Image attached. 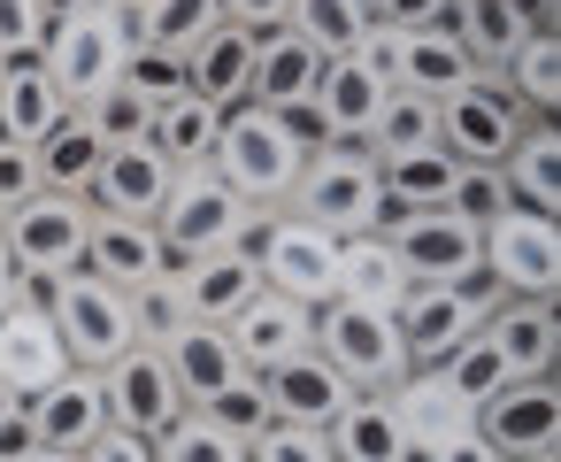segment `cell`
I'll use <instances>...</instances> for the list:
<instances>
[{"mask_svg": "<svg viewBox=\"0 0 561 462\" xmlns=\"http://www.w3.org/2000/svg\"><path fill=\"white\" fill-rule=\"evenodd\" d=\"M285 216L331 232V239H354V232H377L385 216V185H377V162L362 139H331L300 162L293 193H285Z\"/></svg>", "mask_w": 561, "mask_h": 462, "instance_id": "6da1fadb", "label": "cell"}, {"mask_svg": "<svg viewBox=\"0 0 561 462\" xmlns=\"http://www.w3.org/2000/svg\"><path fill=\"white\" fill-rule=\"evenodd\" d=\"M300 162H308V147L285 132V116H277V109H254V101L224 116L216 155H208V170H216L247 209H285V193H293Z\"/></svg>", "mask_w": 561, "mask_h": 462, "instance_id": "7a4b0ae2", "label": "cell"}, {"mask_svg": "<svg viewBox=\"0 0 561 462\" xmlns=\"http://www.w3.org/2000/svg\"><path fill=\"white\" fill-rule=\"evenodd\" d=\"M139 55V9L131 0H101L93 16H62L55 32H47V78L62 86V101L70 109H85L93 93H108L116 78H124V63Z\"/></svg>", "mask_w": 561, "mask_h": 462, "instance_id": "3957f363", "label": "cell"}, {"mask_svg": "<svg viewBox=\"0 0 561 462\" xmlns=\"http://www.w3.org/2000/svg\"><path fill=\"white\" fill-rule=\"evenodd\" d=\"M85 239H93V201H78V193H47L39 185L24 209L0 216V255H9V270L32 293L70 278V270H85Z\"/></svg>", "mask_w": 561, "mask_h": 462, "instance_id": "277c9868", "label": "cell"}, {"mask_svg": "<svg viewBox=\"0 0 561 462\" xmlns=\"http://www.w3.org/2000/svg\"><path fill=\"white\" fill-rule=\"evenodd\" d=\"M39 301H47L55 331H62L70 370H108L124 347H139V301L116 293V285L93 278V270H70V278L39 285Z\"/></svg>", "mask_w": 561, "mask_h": 462, "instance_id": "5b68a950", "label": "cell"}, {"mask_svg": "<svg viewBox=\"0 0 561 462\" xmlns=\"http://www.w3.org/2000/svg\"><path fill=\"white\" fill-rule=\"evenodd\" d=\"M262 209H247L216 170H178L162 216H154V239L170 247V262H193V255H224V247H247Z\"/></svg>", "mask_w": 561, "mask_h": 462, "instance_id": "8992f818", "label": "cell"}, {"mask_svg": "<svg viewBox=\"0 0 561 462\" xmlns=\"http://www.w3.org/2000/svg\"><path fill=\"white\" fill-rule=\"evenodd\" d=\"M507 293L477 270V278H461V285H415L400 308H392V324H400V354H408V370H438L492 308H500Z\"/></svg>", "mask_w": 561, "mask_h": 462, "instance_id": "52a82bcc", "label": "cell"}, {"mask_svg": "<svg viewBox=\"0 0 561 462\" xmlns=\"http://www.w3.org/2000/svg\"><path fill=\"white\" fill-rule=\"evenodd\" d=\"M316 354L354 385V393H392L408 378V354H400V324L385 308H362V301H323L316 308Z\"/></svg>", "mask_w": 561, "mask_h": 462, "instance_id": "ba28073f", "label": "cell"}, {"mask_svg": "<svg viewBox=\"0 0 561 462\" xmlns=\"http://www.w3.org/2000/svg\"><path fill=\"white\" fill-rule=\"evenodd\" d=\"M247 255H254V270H262L270 293L308 301V308L331 301V270H339V239L331 232H316V224H300L285 209H262L254 232H247Z\"/></svg>", "mask_w": 561, "mask_h": 462, "instance_id": "9c48e42d", "label": "cell"}, {"mask_svg": "<svg viewBox=\"0 0 561 462\" xmlns=\"http://www.w3.org/2000/svg\"><path fill=\"white\" fill-rule=\"evenodd\" d=\"M477 270H484L507 301H553V293H561V224L507 209L500 224L477 232Z\"/></svg>", "mask_w": 561, "mask_h": 462, "instance_id": "30bf717a", "label": "cell"}, {"mask_svg": "<svg viewBox=\"0 0 561 462\" xmlns=\"http://www.w3.org/2000/svg\"><path fill=\"white\" fill-rule=\"evenodd\" d=\"M523 124H538V116H523L515 93L500 86V70H484L469 93L438 101V155H454V162H469V170H500V155L515 147Z\"/></svg>", "mask_w": 561, "mask_h": 462, "instance_id": "8fae6325", "label": "cell"}, {"mask_svg": "<svg viewBox=\"0 0 561 462\" xmlns=\"http://www.w3.org/2000/svg\"><path fill=\"white\" fill-rule=\"evenodd\" d=\"M377 232L392 239L408 285H461V278H477V224H461L446 209H385Z\"/></svg>", "mask_w": 561, "mask_h": 462, "instance_id": "7c38bea8", "label": "cell"}, {"mask_svg": "<svg viewBox=\"0 0 561 462\" xmlns=\"http://www.w3.org/2000/svg\"><path fill=\"white\" fill-rule=\"evenodd\" d=\"M477 439H484L500 462L561 454V385H553V378H507V385L477 408Z\"/></svg>", "mask_w": 561, "mask_h": 462, "instance_id": "4fadbf2b", "label": "cell"}, {"mask_svg": "<svg viewBox=\"0 0 561 462\" xmlns=\"http://www.w3.org/2000/svg\"><path fill=\"white\" fill-rule=\"evenodd\" d=\"M101 393H108V424L147 431V439H162V431L185 416V393H178V378H170V362H162L154 339L124 347V354L101 370Z\"/></svg>", "mask_w": 561, "mask_h": 462, "instance_id": "5bb4252c", "label": "cell"}, {"mask_svg": "<svg viewBox=\"0 0 561 462\" xmlns=\"http://www.w3.org/2000/svg\"><path fill=\"white\" fill-rule=\"evenodd\" d=\"M24 424H32V447L85 454V447L108 431V393H101V370H62L55 385L24 393Z\"/></svg>", "mask_w": 561, "mask_h": 462, "instance_id": "9a60e30c", "label": "cell"}, {"mask_svg": "<svg viewBox=\"0 0 561 462\" xmlns=\"http://www.w3.org/2000/svg\"><path fill=\"white\" fill-rule=\"evenodd\" d=\"M178 185V162L154 147V139H131V147H108L101 155V178H93V216H124V224H154L162 201Z\"/></svg>", "mask_w": 561, "mask_h": 462, "instance_id": "2e32d148", "label": "cell"}, {"mask_svg": "<svg viewBox=\"0 0 561 462\" xmlns=\"http://www.w3.org/2000/svg\"><path fill=\"white\" fill-rule=\"evenodd\" d=\"M62 370H70V354H62V331H55L47 301L24 285L9 308H0V385H9V393L24 401V393L55 385Z\"/></svg>", "mask_w": 561, "mask_h": 462, "instance_id": "e0dca14e", "label": "cell"}, {"mask_svg": "<svg viewBox=\"0 0 561 462\" xmlns=\"http://www.w3.org/2000/svg\"><path fill=\"white\" fill-rule=\"evenodd\" d=\"M170 293L185 308V324H231L254 293H262V270L247 247H224V255H193V262H170Z\"/></svg>", "mask_w": 561, "mask_h": 462, "instance_id": "ac0fdd59", "label": "cell"}, {"mask_svg": "<svg viewBox=\"0 0 561 462\" xmlns=\"http://www.w3.org/2000/svg\"><path fill=\"white\" fill-rule=\"evenodd\" d=\"M224 339L239 347V362L262 378V370H277V362H293V354H308L316 347V308L308 301H285V293H254L231 324H224Z\"/></svg>", "mask_w": 561, "mask_h": 462, "instance_id": "d6986e66", "label": "cell"}, {"mask_svg": "<svg viewBox=\"0 0 561 462\" xmlns=\"http://www.w3.org/2000/svg\"><path fill=\"white\" fill-rule=\"evenodd\" d=\"M385 401H392V424H400V439H408V462H423V454L454 447L461 431H477V408H469L438 370H408Z\"/></svg>", "mask_w": 561, "mask_h": 462, "instance_id": "ffe728a7", "label": "cell"}, {"mask_svg": "<svg viewBox=\"0 0 561 462\" xmlns=\"http://www.w3.org/2000/svg\"><path fill=\"white\" fill-rule=\"evenodd\" d=\"M385 70L354 47V55H331L323 70H316V93H308V109L323 116V132L331 139H369V124H377V109H385Z\"/></svg>", "mask_w": 561, "mask_h": 462, "instance_id": "44dd1931", "label": "cell"}, {"mask_svg": "<svg viewBox=\"0 0 561 462\" xmlns=\"http://www.w3.org/2000/svg\"><path fill=\"white\" fill-rule=\"evenodd\" d=\"M178 63H185V93H193V101H208L216 116L247 109V86H254V32L216 24V32H201Z\"/></svg>", "mask_w": 561, "mask_h": 462, "instance_id": "7402d4cb", "label": "cell"}, {"mask_svg": "<svg viewBox=\"0 0 561 462\" xmlns=\"http://www.w3.org/2000/svg\"><path fill=\"white\" fill-rule=\"evenodd\" d=\"M262 393H270V416L277 424H300V431H331V416L354 401V385L316 347L293 354V362H277V370H262Z\"/></svg>", "mask_w": 561, "mask_h": 462, "instance_id": "603a6c76", "label": "cell"}, {"mask_svg": "<svg viewBox=\"0 0 561 462\" xmlns=\"http://www.w3.org/2000/svg\"><path fill=\"white\" fill-rule=\"evenodd\" d=\"M85 270L108 278L116 293H147L170 278V247L154 239V224H124V216H93V239H85Z\"/></svg>", "mask_w": 561, "mask_h": 462, "instance_id": "cb8c5ba5", "label": "cell"}, {"mask_svg": "<svg viewBox=\"0 0 561 462\" xmlns=\"http://www.w3.org/2000/svg\"><path fill=\"white\" fill-rule=\"evenodd\" d=\"M477 331L492 339L507 378H553V362H561V308L553 301H500Z\"/></svg>", "mask_w": 561, "mask_h": 462, "instance_id": "d4e9b609", "label": "cell"}, {"mask_svg": "<svg viewBox=\"0 0 561 462\" xmlns=\"http://www.w3.org/2000/svg\"><path fill=\"white\" fill-rule=\"evenodd\" d=\"M500 185H507V209L523 216H561V124L538 116L515 132V147L500 155Z\"/></svg>", "mask_w": 561, "mask_h": 462, "instance_id": "484cf974", "label": "cell"}, {"mask_svg": "<svg viewBox=\"0 0 561 462\" xmlns=\"http://www.w3.org/2000/svg\"><path fill=\"white\" fill-rule=\"evenodd\" d=\"M415 285H408V270H400V255H392V239L385 232H354V239H339V270H331V301H362V308H400Z\"/></svg>", "mask_w": 561, "mask_h": 462, "instance_id": "4316f807", "label": "cell"}, {"mask_svg": "<svg viewBox=\"0 0 561 462\" xmlns=\"http://www.w3.org/2000/svg\"><path fill=\"white\" fill-rule=\"evenodd\" d=\"M316 70H323V55L300 32L270 24V32H254V86H247V101L254 109H300L316 93Z\"/></svg>", "mask_w": 561, "mask_h": 462, "instance_id": "83f0119b", "label": "cell"}, {"mask_svg": "<svg viewBox=\"0 0 561 462\" xmlns=\"http://www.w3.org/2000/svg\"><path fill=\"white\" fill-rule=\"evenodd\" d=\"M154 347H162V362H170V378H178L185 408H201L208 393H224L231 378H247L239 347H231L216 324H178V331H170V339H154Z\"/></svg>", "mask_w": 561, "mask_h": 462, "instance_id": "f1b7e54d", "label": "cell"}, {"mask_svg": "<svg viewBox=\"0 0 561 462\" xmlns=\"http://www.w3.org/2000/svg\"><path fill=\"white\" fill-rule=\"evenodd\" d=\"M62 116H70V101L47 78V63H9L0 70V139L9 147H39Z\"/></svg>", "mask_w": 561, "mask_h": 462, "instance_id": "f546056e", "label": "cell"}, {"mask_svg": "<svg viewBox=\"0 0 561 462\" xmlns=\"http://www.w3.org/2000/svg\"><path fill=\"white\" fill-rule=\"evenodd\" d=\"M323 439H331V462H408V439H400L385 393H354Z\"/></svg>", "mask_w": 561, "mask_h": 462, "instance_id": "4dcf8cb0", "label": "cell"}, {"mask_svg": "<svg viewBox=\"0 0 561 462\" xmlns=\"http://www.w3.org/2000/svg\"><path fill=\"white\" fill-rule=\"evenodd\" d=\"M101 155H108V147L93 139V124H85L78 109H70V116H62V124H55L39 147H32V162H39V185H47V193H78V201L93 193V178H101Z\"/></svg>", "mask_w": 561, "mask_h": 462, "instance_id": "1f68e13d", "label": "cell"}, {"mask_svg": "<svg viewBox=\"0 0 561 462\" xmlns=\"http://www.w3.org/2000/svg\"><path fill=\"white\" fill-rule=\"evenodd\" d=\"M446 32L461 40V55L477 70H507L515 47H523V24L507 16V0H454L446 9Z\"/></svg>", "mask_w": 561, "mask_h": 462, "instance_id": "d6a6232c", "label": "cell"}, {"mask_svg": "<svg viewBox=\"0 0 561 462\" xmlns=\"http://www.w3.org/2000/svg\"><path fill=\"white\" fill-rule=\"evenodd\" d=\"M369 162H400V155H423L438 147V101H415V93H385L377 124H369Z\"/></svg>", "mask_w": 561, "mask_h": 462, "instance_id": "836d02e7", "label": "cell"}, {"mask_svg": "<svg viewBox=\"0 0 561 462\" xmlns=\"http://www.w3.org/2000/svg\"><path fill=\"white\" fill-rule=\"evenodd\" d=\"M216 132H224V116H216L208 101H193V93H178V101H162V109H154V147H162L178 170H208Z\"/></svg>", "mask_w": 561, "mask_h": 462, "instance_id": "e575fe53", "label": "cell"}, {"mask_svg": "<svg viewBox=\"0 0 561 462\" xmlns=\"http://www.w3.org/2000/svg\"><path fill=\"white\" fill-rule=\"evenodd\" d=\"M285 32H300V40L331 63V55H354V47L369 40V9H362V0H293V9H285Z\"/></svg>", "mask_w": 561, "mask_h": 462, "instance_id": "d590c367", "label": "cell"}, {"mask_svg": "<svg viewBox=\"0 0 561 462\" xmlns=\"http://www.w3.org/2000/svg\"><path fill=\"white\" fill-rule=\"evenodd\" d=\"M454 155L423 147V155H400V162H377V185H385V209H446L454 193Z\"/></svg>", "mask_w": 561, "mask_h": 462, "instance_id": "8d00e7d4", "label": "cell"}, {"mask_svg": "<svg viewBox=\"0 0 561 462\" xmlns=\"http://www.w3.org/2000/svg\"><path fill=\"white\" fill-rule=\"evenodd\" d=\"M131 9H139V47H154V55H185L201 32L224 24L216 0H131Z\"/></svg>", "mask_w": 561, "mask_h": 462, "instance_id": "74e56055", "label": "cell"}, {"mask_svg": "<svg viewBox=\"0 0 561 462\" xmlns=\"http://www.w3.org/2000/svg\"><path fill=\"white\" fill-rule=\"evenodd\" d=\"M500 86L515 93L523 116H553L561 109V40H523L515 63L500 70Z\"/></svg>", "mask_w": 561, "mask_h": 462, "instance_id": "f35d334b", "label": "cell"}, {"mask_svg": "<svg viewBox=\"0 0 561 462\" xmlns=\"http://www.w3.org/2000/svg\"><path fill=\"white\" fill-rule=\"evenodd\" d=\"M193 416H208V424H216L224 439H239V447H254V439L277 424V416H270V393H262V378H254V370H247V378H231L224 393H208Z\"/></svg>", "mask_w": 561, "mask_h": 462, "instance_id": "ab89813d", "label": "cell"}, {"mask_svg": "<svg viewBox=\"0 0 561 462\" xmlns=\"http://www.w3.org/2000/svg\"><path fill=\"white\" fill-rule=\"evenodd\" d=\"M78 116L93 124V139H101V147H131V139H154V101H147V93H131L124 78H116L108 93H93V101H85Z\"/></svg>", "mask_w": 561, "mask_h": 462, "instance_id": "60d3db41", "label": "cell"}, {"mask_svg": "<svg viewBox=\"0 0 561 462\" xmlns=\"http://www.w3.org/2000/svg\"><path fill=\"white\" fill-rule=\"evenodd\" d=\"M438 378H446V385H454V393H461L469 408H484V401H492V393L507 385V362L492 354V339H484V331H469V339H461V347H454V354L438 362Z\"/></svg>", "mask_w": 561, "mask_h": 462, "instance_id": "b9f144b4", "label": "cell"}, {"mask_svg": "<svg viewBox=\"0 0 561 462\" xmlns=\"http://www.w3.org/2000/svg\"><path fill=\"white\" fill-rule=\"evenodd\" d=\"M154 462H247V447H239V439H224L208 416H193V408H185V416L154 439Z\"/></svg>", "mask_w": 561, "mask_h": 462, "instance_id": "7bdbcfd3", "label": "cell"}, {"mask_svg": "<svg viewBox=\"0 0 561 462\" xmlns=\"http://www.w3.org/2000/svg\"><path fill=\"white\" fill-rule=\"evenodd\" d=\"M446 216H461V224H500L507 216V185H500V170H454V193H446Z\"/></svg>", "mask_w": 561, "mask_h": 462, "instance_id": "ee69618b", "label": "cell"}, {"mask_svg": "<svg viewBox=\"0 0 561 462\" xmlns=\"http://www.w3.org/2000/svg\"><path fill=\"white\" fill-rule=\"evenodd\" d=\"M47 9L39 0H0V63H39L47 55Z\"/></svg>", "mask_w": 561, "mask_h": 462, "instance_id": "f6af8a7d", "label": "cell"}, {"mask_svg": "<svg viewBox=\"0 0 561 462\" xmlns=\"http://www.w3.org/2000/svg\"><path fill=\"white\" fill-rule=\"evenodd\" d=\"M124 86H131V93H147V101L162 109V101H178V93H185V63H178V55L139 47V55L124 63Z\"/></svg>", "mask_w": 561, "mask_h": 462, "instance_id": "bcb514c9", "label": "cell"}, {"mask_svg": "<svg viewBox=\"0 0 561 462\" xmlns=\"http://www.w3.org/2000/svg\"><path fill=\"white\" fill-rule=\"evenodd\" d=\"M247 462H331V439L323 431H300V424H270L247 447Z\"/></svg>", "mask_w": 561, "mask_h": 462, "instance_id": "7dc6e473", "label": "cell"}, {"mask_svg": "<svg viewBox=\"0 0 561 462\" xmlns=\"http://www.w3.org/2000/svg\"><path fill=\"white\" fill-rule=\"evenodd\" d=\"M32 193H39V162H32V147H9V139H0V216L24 209Z\"/></svg>", "mask_w": 561, "mask_h": 462, "instance_id": "c3c4849f", "label": "cell"}, {"mask_svg": "<svg viewBox=\"0 0 561 462\" xmlns=\"http://www.w3.org/2000/svg\"><path fill=\"white\" fill-rule=\"evenodd\" d=\"M446 9H454V0H377L369 24H385V32H431V24H446Z\"/></svg>", "mask_w": 561, "mask_h": 462, "instance_id": "681fc988", "label": "cell"}, {"mask_svg": "<svg viewBox=\"0 0 561 462\" xmlns=\"http://www.w3.org/2000/svg\"><path fill=\"white\" fill-rule=\"evenodd\" d=\"M78 462H154V439H147V431H124V424H108V431H101V439H93Z\"/></svg>", "mask_w": 561, "mask_h": 462, "instance_id": "f907efd6", "label": "cell"}, {"mask_svg": "<svg viewBox=\"0 0 561 462\" xmlns=\"http://www.w3.org/2000/svg\"><path fill=\"white\" fill-rule=\"evenodd\" d=\"M216 9H224V24H239V32H270V24H285L293 0H216Z\"/></svg>", "mask_w": 561, "mask_h": 462, "instance_id": "816d5d0a", "label": "cell"}, {"mask_svg": "<svg viewBox=\"0 0 561 462\" xmlns=\"http://www.w3.org/2000/svg\"><path fill=\"white\" fill-rule=\"evenodd\" d=\"M507 16L523 24V40H561V0H507Z\"/></svg>", "mask_w": 561, "mask_h": 462, "instance_id": "f5cc1de1", "label": "cell"}, {"mask_svg": "<svg viewBox=\"0 0 561 462\" xmlns=\"http://www.w3.org/2000/svg\"><path fill=\"white\" fill-rule=\"evenodd\" d=\"M423 462H500V454H492V447H484L477 431H461L454 447H438V454H423Z\"/></svg>", "mask_w": 561, "mask_h": 462, "instance_id": "db71d44e", "label": "cell"}, {"mask_svg": "<svg viewBox=\"0 0 561 462\" xmlns=\"http://www.w3.org/2000/svg\"><path fill=\"white\" fill-rule=\"evenodd\" d=\"M39 9H47V24H62V16H93L101 0H39Z\"/></svg>", "mask_w": 561, "mask_h": 462, "instance_id": "11a10c76", "label": "cell"}, {"mask_svg": "<svg viewBox=\"0 0 561 462\" xmlns=\"http://www.w3.org/2000/svg\"><path fill=\"white\" fill-rule=\"evenodd\" d=\"M16 293H24V278H16V270H9V255H0V308H9V301H16Z\"/></svg>", "mask_w": 561, "mask_h": 462, "instance_id": "9f6ffc18", "label": "cell"}, {"mask_svg": "<svg viewBox=\"0 0 561 462\" xmlns=\"http://www.w3.org/2000/svg\"><path fill=\"white\" fill-rule=\"evenodd\" d=\"M16 462H78V454H55V447H32V454H16Z\"/></svg>", "mask_w": 561, "mask_h": 462, "instance_id": "6f0895ef", "label": "cell"}, {"mask_svg": "<svg viewBox=\"0 0 561 462\" xmlns=\"http://www.w3.org/2000/svg\"><path fill=\"white\" fill-rule=\"evenodd\" d=\"M16 408H24V401H16V393H9V385H0V424H9V416H16Z\"/></svg>", "mask_w": 561, "mask_h": 462, "instance_id": "680465c9", "label": "cell"}, {"mask_svg": "<svg viewBox=\"0 0 561 462\" xmlns=\"http://www.w3.org/2000/svg\"><path fill=\"white\" fill-rule=\"evenodd\" d=\"M523 462H561V454H523Z\"/></svg>", "mask_w": 561, "mask_h": 462, "instance_id": "91938a15", "label": "cell"}, {"mask_svg": "<svg viewBox=\"0 0 561 462\" xmlns=\"http://www.w3.org/2000/svg\"><path fill=\"white\" fill-rule=\"evenodd\" d=\"M362 9H377V0H362Z\"/></svg>", "mask_w": 561, "mask_h": 462, "instance_id": "94428289", "label": "cell"}, {"mask_svg": "<svg viewBox=\"0 0 561 462\" xmlns=\"http://www.w3.org/2000/svg\"><path fill=\"white\" fill-rule=\"evenodd\" d=\"M0 70H9V63H0Z\"/></svg>", "mask_w": 561, "mask_h": 462, "instance_id": "6125c7cd", "label": "cell"}]
</instances>
